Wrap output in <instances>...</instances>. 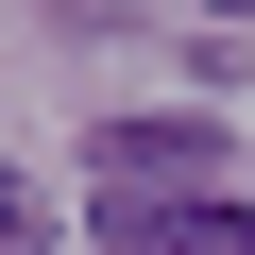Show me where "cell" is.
I'll return each instance as SVG.
<instances>
[{"label":"cell","mask_w":255,"mask_h":255,"mask_svg":"<svg viewBox=\"0 0 255 255\" xmlns=\"http://www.w3.org/2000/svg\"><path fill=\"white\" fill-rule=\"evenodd\" d=\"M102 255H255L238 187H153V204H102Z\"/></svg>","instance_id":"7a4b0ae2"},{"label":"cell","mask_w":255,"mask_h":255,"mask_svg":"<svg viewBox=\"0 0 255 255\" xmlns=\"http://www.w3.org/2000/svg\"><path fill=\"white\" fill-rule=\"evenodd\" d=\"M17 238H34V187H17V170H0V255H17Z\"/></svg>","instance_id":"3957f363"},{"label":"cell","mask_w":255,"mask_h":255,"mask_svg":"<svg viewBox=\"0 0 255 255\" xmlns=\"http://www.w3.org/2000/svg\"><path fill=\"white\" fill-rule=\"evenodd\" d=\"M85 170H102V204L204 187V170H221V119H102V136H85Z\"/></svg>","instance_id":"6da1fadb"},{"label":"cell","mask_w":255,"mask_h":255,"mask_svg":"<svg viewBox=\"0 0 255 255\" xmlns=\"http://www.w3.org/2000/svg\"><path fill=\"white\" fill-rule=\"evenodd\" d=\"M221 17H255V0H221Z\"/></svg>","instance_id":"277c9868"}]
</instances>
